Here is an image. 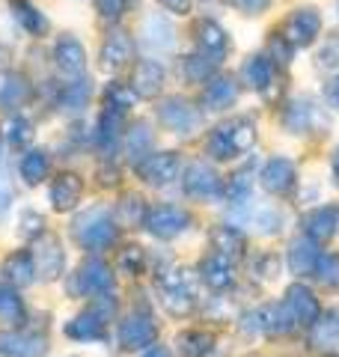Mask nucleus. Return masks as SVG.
<instances>
[{
  "label": "nucleus",
  "mask_w": 339,
  "mask_h": 357,
  "mask_svg": "<svg viewBox=\"0 0 339 357\" xmlns=\"http://www.w3.org/2000/svg\"><path fill=\"white\" fill-rule=\"evenodd\" d=\"M6 140L13 143V146H24L30 140V126L24 119H9L6 122Z\"/></svg>",
  "instance_id": "9d476101"
},
{
  "label": "nucleus",
  "mask_w": 339,
  "mask_h": 357,
  "mask_svg": "<svg viewBox=\"0 0 339 357\" xmlns=\"http://www.w3.org/2000/svg\"><path fill=\"white\" fill-rule=\"evenodd\" d=\"M21 319V301L13 289H0V321H18Z\"/></svg>",
  "instance_id": "6e6552de"
},
{
  "label": "nucleus",
  "mask_w": 339,
  "mask_h": 357,
  "mask_svg": "<svg viewBox=\"0 0 339 357\" xmlns=\"http://www.w3.org/2000/svg\"><path fill=\"white\" fill-rule=\"evenodd\" d=\"M21 96H24V84H21V77H15V75H0V105L13 107Z\"/></svg>",
  "instance_id": "39448f33"
},
{
  "label": "nucleus",
  "mask_w": 339,
  "mask_h": 357,
  "mask_svg": "<svg viewBox=\"0 0 339 357\" xmlns=\"http://www.w3.org/2000/svg\"><path fill=\"white\" fill-rule=\"evenodd\" d=\"M9 199H13V188H9V178H6V173H0V211L6 208Z\"/></svg>",
  "instance_id": "ddd939ff"
},
{
  "label": "nucleus",
  "mask_w": 339,
  "mask_h": 357,
  "mask_svg": "<svg viewBox=\"0 0 339 357\" xmlns=\"http://www.w3.org/2000/svg\"><path fill=\"white\" fill-rule=\"evenodd\" d=\"M131 321H134V325H126L122 337H126V342L134 349V345H140V340H149V337H152V328H149V325H143V328H140V321H143V319H131Z\"/></svg>",
  "instance_id": "9b49d317"
},
{
  "label": "nucleus",
  "mask_w": 339,
  "mask_h": 357,
  "mask_svg": "<svg viewBox=\"0 0 339 357\" xmlns=\"http://www.w3.org/2000/svg\"><path fill=\"white\" fill-rule=\"evenodd\" d=\"M3 271H6V277H13L15 283H30L33 280V268H30V259L24 253H18V256H13V259H6V265H3Z\"/></svg>",
  "instance_id": "0eeeda50"
},
{
  "label": "nucleus",
  "mask_w": 339,
  "mask_h": 357,
  "mask_svg": "<svg viewBox=\"0 0 339 357\" xmlns=\"http://www.w3.org/2000/svg\"><path fill=\"white\" fill-rule=\"evenodd\" d=\"M229 268L220 265V262H209L206 265V274H209V283L211 286H223V283H229L232 280V274H226Z\"/></svg>",
  "instance_id": "f8f14e48"
},
{
  "label": "nucleus",
  "mask_w": 339,
  "mask_h": 357,
  "mask_svg": "<svg viewBox=\"0 0 339 357\" xmlns=\"http://www.w3.org/2000/svg\"><path fill=\"white\" fill-rule=\"evenodd\" d=\"M336 96H339V81H336Z\"/></svg>",
  "instance_id": "2eb2a0df"
},
{
  "label": "nucleus",
  "mask_w": 339,
  "mask_h": 357,
  "mask_svg": "<svg viewBox=\"0 0 339 357\" xmlns=\"http://www.w3.org/2000/svg\"><path fill=\"white\" fill-rule=\"evenodd\" d=\"M45 170H48V161H45L42 152H30L27 158L21 161V176H24L30 185H36L39 178L45 176Z\"/></svg>",
  "instance_id": "423d86ee"
},
{
  "label": "nucleus",
  "mask_w": 339,
  "mask_h": 357,
  "mask_svg": "<svg viewBox=\"0 0 339 357\" xmlns=\"http://www.w3.org/2000/svg\"><path fill=\"white\" fill-rule=\"evenodd\" d=\"M77 197H81V182H77V176H60L51 188V199L56 208H72L77 203Z\"/></svg>",
  "instance_id": "f03ea898"
},
{
  "label": "nucleus",
  "mask_w": 339,
  "mask_h": 357,
  "mask_svg": "<svg viewBox=\"0 0 339 357\" xmlns=\"http://www.w3.org/2000/svg\"><path fill=\"white\" fill-rule=\"evenodd\" d=\"M39 268L45 277H56V268H60V253H56V241L48 238L45 241V250L39 253Z\"/></svg>",
  "instance_id": "1a4fd4ad"
},
{
  "label": "nucleus",
  "mask_w": 339,
  "mask_h": 357,
  "mask_svg": "<svg viewBox=\"0 0 339 357\" xmlns=\"http://www.w3.org/2000/svg\"><path fill=\"white\" fill-rule=\"evenodd\" d=\"M149 223H152L155 236H176V232L182 229V223H185V215L179 208H158Z\"/></svg>",
  "instance_id": "7ed1b4c3"
},
{
  "label": "nucleus",
  "mask_w": 339,
  "mask_h": 357,
  "mask_svg": "<svg viewBox=\"0 0 339 357\" xmlns=\"http://www.w3.org/2000/svg\"><path fill=\"white\" fill-rule=\"evenodd\" d=\"M336 182H339V158H336Z\"/></svg>",
  "instance_id": "4468645a"
},
{
  "label": "nucleus",
  "mask_w": 339,
  "mask_h": 357,
  "mask_svg": "<svg viewBox=\"0 0 339 357\" xmlns=\"http://www.w3.org/2000/svg\"><path fill=\"white\" fill-rule=\"evenodd\" d=\"M0 351L13 357H36L42 354V342L21 337V333H0Z\"/></svg>",
  "instance_id": "f257e3e1"
},
{
  "label": "nucleus",
  "mask_w": 339,
  "mask_h": 357,
  "mask_svg": "<svg viewBox=\"0 0 339 357\" xmlns=\"http://www.w3.org/2000/svg\"><path fill=\"white\" fill-rule=\"evenodd\" d=\"M265 185L271 188V191H286V188L292 185V164H289V161H274V164H268V170H265Z\"/></svg>",
  "instance_id": "20e7f679"
}]
</instances>
